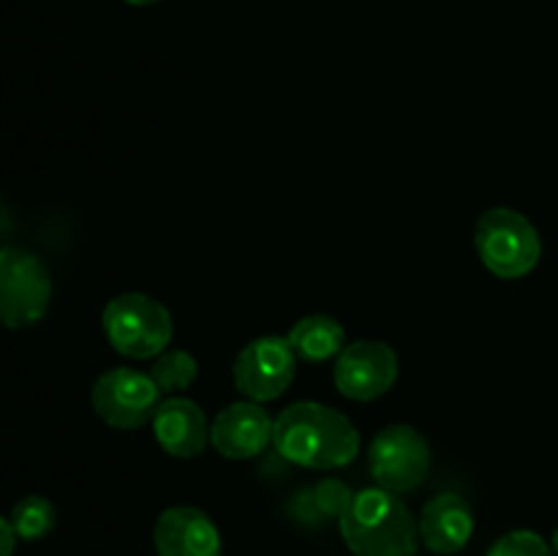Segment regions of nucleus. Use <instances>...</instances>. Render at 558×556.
Segmentation results:
<instances>
[{
    "label": "nucleus",
    "instance_id": "20e7f679",
    "mask_svg": "<svg viewBox=\"0 0 558 556\" xmlns=\"http://www.w3.org/2000/svg\"><path fill=\"white\" fill-rule=\"evenodd\" d=\"M474 245L483 265L507 281L529 276L543 256V240L534 223L510 207L483 213L474 227Z\"/></svg>",
    "mask_w": 558,
    "mask_h": 556
},
{
    "label": "nucleus",
    "instance_id": "4468645a",
    "mask_svg": "<svg viewBox=\"0 0 558 556\" xmlns=\"http://www.w3.org/2000/svg\"><path fill=\"white\" fill-rule=\"evenodd\" d=\"M287 341L292 343L294 354L305 363H325V360L338 358L347 349V330L332 316L311 314L294 322Z\"/></svg>",
    "mask_w": 558,
    "mask_h": 556
},
{
    "label": "nucleus",
    "instance_id": "f3484780",
    "mask_svg": "<svg viewBox=\"0 0 558 556\" xmlns=\"http://www.w3.org/2000/svg\"><path fill=\"white\" fill-rule=\"evenodd\" d=\"M305 496H308V505L314 507V512L319 518H341L354 499L352 488L343 480L336 478L319 480Z\"/></svg>",
    "mask_w": 558,
    "mask_h": 556
},
{
    "label": "nucleus",
    "instance_id": "6ab92c4d",
    "mask_svg": "<svg viewBox=\"0 0 558 556\" xmlns=\"http://www.w3.org/2000/svg\"><path fill=\"white\" fill-rule=\"evenodd\" d=\"M16 540H20V534H16V529L11 527L9 518H3V521H0V556L14 554Z\"/></svg>",
    "mask_w": 558,
    "mask_h": 556
},
{
    "label": "nucleus",
    "instance_id": "1a4fd4ad",
    "mask_svg": "<svg viewBox=\"0 0 558 556\" xmlns=\"http://www.w3.org/2000/svg\"><path fill=\"white\" fill-rule=\"evenodd\" d=\"M332 379L341 396L352 401H376L396 385L398 354L381 341L347 343L336 358Z\"/></svg>",
    "mask_w": 558,
    "mask_h": 556
},
{
    "label": "nucleus",
    "instance_id": "f257e3e1",
    "mask_svg": "<svg viewBox=\"0 0 558 556\" xmlns=\"http://www.w3.org/2000/svg\"><path fill=\"white\" fill-rule=\"evenodd\" d=\"M272 445L294 467L341 469L360 452V434L338 409L316 401H300L276 418Z\"/></svg>",
    "mask_w": 558,
    "mask_h": 556
},
{
    "label": "nucleus",
    "instance_id": "423d86ee",
    "mask_svg": "<svg viewBox=\"0 0 558 556\" xmlns=\"http://www.w3.org/2000/svg\"><path fill=\"white\" fill-rule=\"evenodd\" d=\"M90 401L98 418L120 431H136L153 423L163 403L156 379L136 368H112L98 376Z\"/></svg>",
    "mask_w": 558,
    "mask_h": 556
},
{
    "label": "nucleus",
    "instance_id": "9b49d317",
    "mask_svg": "<svg viewBox=\"0 0 558 556\" xmlns=\"http://www.w3.org/2000/svg\"><path fill=\"white\" fill-rule=\"evenodd\" d=\"M158 556H221L223 540L213 518L191 505L169 507L153 527Z\"/></svg>",
    "mask_w": 558,
    "mask_h": 556
},
{
    "label": "nucleus",
    "instance_id": "ddd939ff",
    "mask_svg": "<svg viewBox=\"0 0 558 556\" xmlns=\"http://www.w3.org/2000/svg\"><path fill=\"white\" fill-rule=\"evenodd\" d=\"M153 434L169 456L196 458L210 442V425L199 403L174 396L158 407L153 418Z\"/></svg>",
    "mask_w": 558,
    "mask_h": 556
},
{
    "label": "nucleus",
    "instance_id": "aec40b11",
    "mask_svg": "<svg viewBox=\"0 0 558 556\" xmlns=\"http://www.w3.org/2000/svg\"><path fill=\"white\" fill-rule=\"evenodd\" d=\"M129 5H153V3H161V0H123Z\"/></svg>",
    "mask_w": 558,
    "mask_h": 556
},
{
    "label": "nucleus",
    "instance_id": "dca6fc26",
    "mask_svg": "<svg viewBox=\"0 0 558 556\" xmlns=\"http://www.w3.org/2000/svg\"><path fill=\"white\" fill-rule=\"evenodd\" d=\"M196 374H199L196 358L191 352H185V349H167V352L158 354L150 368V376L161 387V392L189 390L194 385Z\"/></svg>",
    "mask_w": 558,
    "mask_h": 556
},
{
    "label": "nucleus",
    "instance_id": "39448f33",
    "mask_svg": "<svg viewBox=\"0 0 558 556\" xmlns=\"http://www.w3.org/2000/svg\"><path fill=\"white\" fill-rule=\"evenodd\" d=\"M52 300L49 270L36 254L3 249L0 254V314L5 327L20 330L44 319Z\"/></svg>",
    "mask_w": 558,
    "mask_h": 556
},
{
    "label": "nucleus",
    "instance_id": "f03ea898",
    "mask_svg": "<svg viewBox=\"0 0 558 556\" xmlns=\"http://www.w3.org/2000/svg\"><path fill=\"white\" fill-rule=\"evenodd\" d=\"M338 529L354 556H417L420 523L401 496L385 488L354 494L338 518Z\"/></svg>",
    "mask_w": 558,
    "mask_h": 556
},
{
    "label": "nucleus",
    "instance_id": "412c9836",
    "mask_svg": "<svg viewBox=\"0 0 558 556\" xmlns=\"http://www.w3.org/2000/svg\"><path fill=\"white\" fill-rule=\"evenodd\" d=\"M550 548H554V554L558 556V529L554 532V537H550Z\"/></svg>",
    "mask_w": 558,
    "mask_h": 556
},
{
    "label": "nucleus",
    "instance_id": "2eb2a0df",
    "mask_svg": "<svg viewBox=\"0 0 558 556\" xmlns=\"http://www.w3.org/2000/svg\"><path fill=\"white\" fill-rule=\"evenodd\" d=\"M9 521L11 527L16 529V534H20V540L36 543V540H44L54 529V523H58V510H54V505L47 496L31 494L11 507Z\"/></svg>",
    "mask_w": 558,
    "mask_h": 556
},
{
    "label": "nucleus",
    "instance_id": "a211bd4d",
    "mask_svg": "<svg viewBox=\"0 0 558 556\" xmlns=\"http://www.w3.org/2000/svg\"><path fill=\"white\" fill-rule=\"evenodd\" d=\"M485 556H554V548L532 529H512L501 534Z\"/></svg>",
    "mask_w": 558,
    "mask_h": 556
},
{
    "label": "nucleus",
    "instance_id": "7ed1b4c3",
    "mask_svg": "<svg viewBox=\"0 0 558 556\" xmlns=\"http://www.w3.org/2000/svg\"><path fill=\"white\" fill-rule=\"evenodd\" d=\"M101 327L114 352L131 360H150L167 352L174 336L172 314L156 298L125 292L104 305Z\"/></svg>",
    "mask_w": 558,
    "mask_h": 556
},
{
    "label": "nucleus",
    "instance_id": "f8f14e48",
    "mask_svg": "<svg viewBox=\"0 0 558 556\" xmlns=\"http://www.w3.org/2000/svg\"><path fill=\"white\" fill-rule=\"evenodd\" d=\"M420 540L439 556H452L469 545L474 534V512L458 494H439L423 507L417 518Z\"/></svg>",
    "mask_w": 558,
    "mask_h": 556
},
{
    "label": "nucleus",
    "instance_id": "6e6552de",
    "mask_svg": "<svg viewBox=\"0 0 558 556\" xmlns=\"http://www.w3.org/2000/svg\"><path fill=\"white\" fill-rule=\"evenodd\" d=\"M298 354L287 338L262 336L240 349L234 358V387L256 403L276 401L298 374Z\"/></svg>",
    "mask_w": 558,
    "mask_h": 556
},
{
    "label": "nucleus",
    "instance_id": "9d476101",
    "mask_svg": "<svg viewBox=\"0 0 558 556\" xmlns=\"http://www.w3.org/2000/svg\"><path fill=\"white\" fill-rule=\"evenodd\" d=\"M272 431H276V420L267 414V409H262V403L238 401L216 414L210 425V445L223 458L245 461L265 452V447L272 442Z\"/></svg>",
    "mask_w": 558,
    "mask_h": 556
},
{
    "label": "nucleus",
    "instance_id": "0eeeda50",
    "mask_svg": "<svg viewBox=\"0 0 558 556\" xmlns=\"http://www.w3.org/2000/svg\"><path fill=\"white\" fill-rule=\"evenodd\" d=\"M368 467L376 485L390 494H409L428 478L430 450L428 442L412 425H390L371 442Z\"/></svg>",
    "mask_w": 558,
    "mask_h": 556
}]
</instances>
